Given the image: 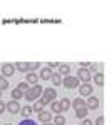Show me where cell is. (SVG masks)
Instances as JSON below:
<instances>
[{"instance_id":"13","label":"cell","mask_w":112,"mask_h":125,"mask_svg":"<svg viewBox=\"0 0 112 125\" xmlns=\"http://www.w3.org/2000/svg\"><path fill=\"white\" fill-rule=\"evenodd\" d=\"M87 112H89V108H87V107H82V108H77V110H75V117H77V118H85V115H87Z\"/></svg>"},{"instance_id":"12","label":"cell","mask_w":112,"mask_h":125,"mask_svg":"<svg viewBox=\"0 0 112 125\" xmlns=\"http://www.w3.org/2000/svg\"><path fill=\"white\" fill-rule=\"evenodd\" d=\"M94 83L95 85H104V73L102 72H97L94 75Z\"/></svg>"},{"instance_id":"9","label":"cell","mask_w":112,"mask_h":125,"mask_svg":"<svg viewBox=\"0 0 112 125\" xmlns=\"http://www.w3.org/2000/svg\"><path fill=\"white\" fill-rule=\"evenodd\" d=\"M69 72H70V65H67V63H60L59 65V75H64V77H67L69 75Z\"/></svg>"},{"instance_id":"30","label":"cell","mask_w":112,"mask_h":125,"mask_svg":"<svg viewBox=\"0 0 112 125\" xmlns=\"http://www.w3.org/2000/svg\"><path fill=\"white\" fill-rule=\"evenodd\" d=\"M3 112H5V104L0 100V114H3Z\"/></svg>"},{"instance_id":"15","label":"cell","mask_w":112,"mask_h":125,"mask_svg":"<svg viewBox=\"0 0 112 125\" xmlns=\"http://www.w3.org/2000/svg\"><path fill=\"white\" fill-rule=\"evenodd\" d=\"M59 105H60V110H62V112H67L69 107H70V102H69V98H62V100L59 102Z\"/></svg>"},{"instance_id":"14","label":"cell","mask_w":112,"mask_h":125,"mask_svg":"<svg viewBox=\"0 0 112 125\" xmlns=\"http://www.w3.org/2000/svg\"><path fill=\"white\" fill-rule=\"evenodd\" d=\"M30 92H32V95L35 97V98H38V97L42 95L44 90H42V87H40V85H34L32 88H30Z\"/></svg>"},{"instance_id":"1","label":"cell","mask_w":112,"mask_h":125,"mask_svg":"<svg viewBox=\"0 0 112 125\" xmlns=\"http://www.w3.org/2000/svg\"><path fill=\"white\" fill-rule=\"evenodd\" d=\"M42 94H44V97L40 98V104H42V105L52 104V102H54V98L57 97V92L54 90V88H52V87H50V88H45V90H44Z\"/></svg>"},{"instance_id":"7","label":"cell","mask_w":112,"mask_h":125,"mask_svg":"<svg viewBox=\"0 0 112 125\" xmlns=\"http://www.w3.org/2000/svg\"><path fill=\"white\" fill-rule=\"evenodd\" d=\"M38 82V75L35 73V72H28L27 73V83H30V85H37Z\"/></svg>"},{"instance_id":"2","label":"cell","mask_w":112,"mask_h":125,"mask_svg":"<svg viewBox=\"0 0 112 125\" xmlns=\"http://www.w3.org/2000/svg\"><path fill=\"white\" fill-rule=\"evenodd\" d=\"M60 85L67 87V88H75V87H79V78L77 77H70V75H67L64 80H62V83Z\"/></svg>"},{"instance_id":"35","label":"cell","mask_w":112,"mask_h":125,"mask_svg":"<svg viewBox=\"0 0 112 125\" xmlns=\"http://www.w3.org/2000/svg\"><path fill=\"white\" fill-rule=\"evenodd\" d=\"M7 125H10V124H7Z\"/></svg>"},{"instance_id":"31","label":"cell","mask_w":112,"mask_h":125,"mask_svg":"<svg viewBox=\"0 0 112 125\" xmlns=\"http://www.w3.org/2000/svg\"><path fill=\"white\" fill-rule=\"evenodd\" d=\"M54 67H59L57 62H49V68H54Z\"/></svg>"},{"instance_id":"11","label":"cell","mask_w":112,"mask_h":125,"mask_svg":"<svg viewBox=\"0 0 112 125\" xmlns=\"http://www.w3.org/2000/svg\"><path fill=\"white\" fill-rule=\"evenodd\" d=\"M52 73H54V72H52L49 67H47V68H42V70H40V78H44V80H50Z\"/></svg>"},{"instance_id":"24","label":"cell","mask_w":112,"mask_h":125,"mask_svg":"<svg viewBox=\"0 0 112 125\" xmlns=\"http://www.w3.org/2000/svg\"><path fill=\"white\" fill-rule=\"evenodd\" d=\"M7 87H9V82H7V78L0 75V90H5Z\"/></svg>"},{"instance_id":"10","label":"cell","mask_w":112,"mask_h":125,"mask_svg":"<svg viewBox=\"0 0 112 125\" xmlns=\"http://www.w3.org/2000/svg\"><path fill=\"white\" fill-rule=\"evenodd\" d=\"M50 118H52V112H44V110H42V112H38V120H40V122L47 124Z\"/></svg>"},{"instance_id":"19","label":"cell","mask_w":112,"mask_h":125,"mask_svg":"<svg viewBox=\"0 0 112 125\" xmlns=\"http://www.w3.org/2000/svg\"><path fill=\"white\" fill-rule=\"evenodd\" d=\"M34 110H32V107H24V108H20V114L24 115V118H27V117H30V114H32Z\"/></svg>"},{"instance_id":"28","label":"cell","mask_w":112,"mask_h":125,"mask_svg":"<svg viewBox=\"0 0 112 125\" xmlns=\"http://www.w3.org/2000/svg\"><path fill=\"white\" fill-rule=\"evenodd\" d=\"M95 125H104V118L102 117H97V118H95Z\"/></svg>"},{"instance_id":"22","label":"cell","mask_w":112,"mask_h":125,"mask_svg":"<svg viewBox=\"0 0 112 125\" xmlns=\"http://www.w3.org/2000/svg\"><path fill=\"white\" fill-rule=\"evenodd\" d=\"M32 110H34V112H42V110H44V105H42V104H40V100H37V102H35V104H34V107H32Z\"/></svg>"},{"instance_id":"16","label":"cell","mask_w":112,"mask_h":125,"mask_svg":"<svg viewBox=\"0 0 112 125\" xmlns=\"http://www.w3.org/2000/svg\"><path fill=\"white\" fill-rule=\"evenodd\" d=\"M50 80H52V83H54V85H60V83H62V78H60V75H59L57 72H54V73H52Z\"/></svg>"},{"instance_id":"32","label":"cell","mask_w":112,"mask_h":125,"mask_svg":"<svg viewBox=\"0 0 112 125\" xmlns=\"http://www.w3.org/2000/svg\"><path fill=\"white\" fill-rule=\"evenodd\" d=\"M82 125H92V122H90V120H84V122H82Z\"/></svg>"},{"instance_id":"23","label":"cell","mask_w":112,"mask_h":125,"mask_svg":"<svg viewBox=\"0 0 112 125\" xmlns=\"http://www.w3.org/2000/svg\"><path fill=\"white\" fill-rule=\"evenodd\" d=\"M24 97V94L20 92L19 88H15V90H12V98H15V100H19V98H22Z\"/></svg>"},{"instance_id":"25","label":"cell","mask_w":112,"mask_h":125,"mask_svg":"<svg viewBox=\"0 0 112 125\" xmlns=\"http://www.w3.org/2000/svg\"><path fill=\"white\" fill-rule=\"evenodd\" d=\"M17 88H19L22 94H25V92H28V83H25V82H22V83H19L17 85Z\"/></svg>"},{"instance_id":"33","label":"cell","mask_w":112,"mask_h":125,"mask_svg":"<svg viewBox=\"0 0 112 125\" xmlns=\"http://www.w3.org/2000/svg\"><path fill=\"white\" fill-rule=\"evenodd\" d=\"M44 125H54V124H49V122H47V124H44Z\"/></svg>"},{"instance_id":"20","label":"cell","mask_w":112,"mask_h":125,"mask_svg":"<svg viewBox=\"0 0 112 125\" xmlns=\"http://www.w3.org/2000/svg\"><path fill=\"white\" fill-rule=\"evenodd\" d=\"M52 114H55V115H59V114H62V110H60V105H59V102H52V110H50Z\"/></svg>"},{"instance_id":"8","label":"cell","mask_w":112,"mask_h":125,"mask_svg":"<svg viewBox=\"0 0 112 125\" xmlns=\"http://www.w3.org/2000/svg\"><path fill=\"white\" fill-rule=\"evenodd\" d=\"M85 107H87V108H97V107H99V98H95L94 95H90L89 100H87V104H85Z\"/></svg>"},{"instance_id":"6","label":"cell","mask_w":112,"mask_h":125,"mask_svg":"<svg viewBox=\"0 0 112 125\" xmlns=\"http://www.w3.org/2000/svg\"><path fill=\"white\" fill-rule=\"evenodd\" d=\"M79 92H80V95H84V97H90L92 95V85L90 83H84V85H80Z\"/></svg>"},{"instance_id":"27","label":"cell","mask_w":112,"mask_h":125,"mask_svg":"<svg viewBox=\"0 0 112 125\" xmlns=\"http://www.w3.org/2000/svg\"><path fill=\"white\" fill-rule=\"evenodd\" d=\"M99 68H100V65H99V63H90V70H89V72H92V70H99Z\"/></svg>"},{"instance_id":"21","label":"cell","mask_w":112,"mask_h":125,"mask_svg":"<svg viewBox=\"0 0 112 125\" xmlns=\"http://www.w3.org/2000/svg\"><path fill=\"white\" fill-rule=\"evenodd\" d=\"M15 70H19V72H27V63L25 62H17V65H15Z\"/></svg>"},{"instance_id":"3","label":"cell","mask_w":112,"mask_h":125,"mask_svg":"<svg viewBox=\"0 0 112 125\" xmlns=\"http://www.w3.org/2000/svg\"><path fill=\"white\" fill-rule=\"evenodd\" d=\"M77 78H79V80H82V82H85V83H89V80L92 78V73H90L87 68H79Z\"/></svg>"},{"instance_id":"17","label":"cell","mask_w":112,"mask_h":125,"mask_svg":"<svg viewBox=\"0 0 112 125\" xmlns=\"http://www.w3.org/2000/svg\"><path fill=\"white\" fill-rule=\"evenodd\" d=\"M54 125H65V117L64 115H55V118H54Z\"/></svg>"},{"instance_id":"5","label":"cell","mask_w":112,"mask_h":125,"mask_svg":"<svg viewBox=\"0 0 112 125\" xmlns=\"http://www.w3.org/2000/svg\"><path fill=\"white\" fill-rule=\"evenodd\" d=\"M5 110H9L12 115H13V114H19V112H20V105H19V102H17V100H10L9 104L5 105Z\"/></svg>"},{"instance_id":"29","label":"cell","mask_w":112,"mask_h":125,"mask_svg":"<svg viewBox=\"0 0 112 125\" xmlns=\"http://www.w3.org/2000/svg\"><path fill=\"white\" fill-rule=\"evenodd\" d=\"M20 125H35V122H32V120H24Z\"/></svg>"},{"instance_id":"34","label":"cell","mask_w":112,"mask_h":125,"mask_svg":"<svg viewBox=\"0 0 112 125\" xmlns=\"http://www.w3.org/2000/svg\"><path fill=\"white\" fill-rule=\"evenodd\" d=\"M0 97H2V90H0Z\"/></svg>"},{"instance_id":"4","label":"cell","mask_w":112,"mask_h":125,"mask_svg":"<svg viewBox=\"0 0 112 125\" xmlns=\"http://www.w3.org/2000/svg\"><path fill=\"white\" fill-rule=\"evenodd\" d=\"M13 73H15V65L3 63V67H2V77H12Z\"/></svg>"},{"instance_id":"18","label":"cell","mask_w":112,"mask_h":125,"mask_svg":"<svg viewBox=\"0 0 112 125\" xmlns=\"http://www.w3.org/2000/svg\"><path fill=\"white\" fill-rule=\"evenodd\" d=\"M72 105H74V108L77 110V108H82V107H85V102L82 100V98H75L74 102H72Z\"/></svg>"},{"instance_id":"26","label":"cell","mask_w":112,"mask_h":125,"mask_svg":"<svg viewBox=\"0 0 112 125\" xmlns=\"http://www.w3.org/2000/svg\"><path fill=\"white\" fill-rule=\"evenodd\" d=\"M27 68H28V70H37L38 63H37V62H30V63H27Z\"/></svg>"}]
</instances>
